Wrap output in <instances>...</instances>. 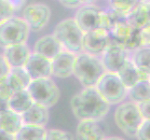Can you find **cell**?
Wrapping results in <instances>:
<instances>
[{
    "mask_svg": "<svg viewBox=\"0 0 150 140\" xmlns=\"http://www.w3.org/2000/svg\"><path fill=\"white\" fill-rule=\"evenodd\" d=\"M9 6H11V8L16 11V10H19L22 9L25 2H26V0H5Z\"/></svg>",
    "mask_w": 150,
    "mask_h": 140,
    "instance_id": "obj_34",
    "label": "cell"
},
{
    "mask_svg": "<svg viewBox=\"0 0 150 140\" xmlns=\"http://www.w3.org/2000/svg\"><path fill=\"white\" fill-rule=\"evenodd\" d=\"M111 42L110 35L107 31L98 28L85 32L82 38L83 53L93 56H100Z\"/></svg>",
    "mask_w": 150,
    "mask_h": 140,
    "instance_id": "obj_12",
    "label": "cell"
},
{
    "mask_svg": "<svg viewBox=\"0 0 150 140\" xmlns=\"http://www.w3.org/2000/svg\"><path fill=\"white\" fill-rule=\"evenodd\" d=\"M76 1L79 4V6H86V5H93V3L96 0H76Z\"/></svg>",
    "mask_w": 150,
    "mask_h": 140,
    "instance_id": "obj_38",
    "label": "cell"
},
{
    "mask_svg": "<svg viewBox=\"0 0 150 140\" xmlns=\"http://www.w3.org/2000/svg\"><path fill=\"white\" fill-rule=\"evenodd\" d=\"M117 75L127 89H130L141 80H149V75L144 74L137 69V67L132 64L130 59L121 67Z\"/></svg>",
    "mask_w": 150,
    "mask_h": 140,
    "instance_id": "obj_20",
    "label": "cell"
},
{
    "mask_svg": "<svg viewBox=\"0 0 150 140\" xmlns=\"http://www.w3.org/2000/svg\"><path fill=\"white\" fill-rule=\"evenodd\" d=\"M31 53L32 51H31L29 47L25 43H23L5 48L3 56L5 60L7 61L8 65L10 66V68L23 67Z\"/></svg>",
    "mask_w": 150,
    "mask_h": 140,
    "instance_id": "obj_15",
    "label": "cell"
},
{
    "mask_svg": "<svg viewBox=\"0 0 150 140\" xmlns=\"http://www.w3.org/2000/svg\"><path fill=\"white\" fill-rule=\"evenodd\" d=\"M33 99L31 98L28 91L21 90L12 93V95L8 99V108L12 111L22 114L26 111L33 105Z\"/></svg>",
    "mask_w": 150,
    "mask_h": 140,
    "instance_id": "obj_23",
    "label": "cell"
},
{
    "mask_svg": "<svg viewBox=\"0 0 150 140\" xmlns=\"http://www.w3.org/2000/svg\"><path fill=\"white\" fill-rule=\"evenodd\" d=\"M21 116L23 124L46 126L49 122L50 113L48 107L37 103H33V105Z\"/></svg>",
    "mask_w": 150,
    "mask_h": 140,
    "instance_id": "obj_18",
    "label": "cell"
},
{
    "mask_svg": "<svg viewBox=\"0 0 150 140\" xmlns=\"http://www.w3.org/2000/svg\"><path fill=\"white\" fill-rule=\"evenodd\" d=\"M76 140H103L106 136L97 121H79L76 132Z\"/></svg>",
    "mask_w": 150,
    "mask_h": 140,
    "instance_id": "obj_16",
    "label": "cell"
},
{
    "mask_svg": "<svg viewBox=\"0 0 150 140\" xmlns=\"http://www.w3.org/2000/svg\"><path fill=\"white\" fill-rule=\"evenodd\" d=\"M44 140H74L73 134L69 132L50 129L46 131Z\"/></svg>",
    "mask_w": 150,
    "mask_h": 140,
    "instance_id": "obj_28",
    "label": "cell"
},
{
    "mask_svg": "<svg viewBox=\"0 0 150 140\" xmlns=\"http://www.w3.org/2000/svg\"><path fill=\"white\" fill-rule=\"evenodd\" d=\"M105 72L102 60L98 56L86 53L76 54L73 74L85 88L95 87Z\"/></svg>",
    "mask_w": 150,
    "mask_h": 140,
    "instance_id": "obj_2",
    "label": "cell"
},
{
    "mask_svg": "<svg viewBox=\"0 0 150 140\" xmlns=\"http://www.w3.org/2000/svg\"><path fill=\"white\" fill-rule=\"evenodd\" d=\"M8 84L13 92L27 89L31 82V77L24 69V67H13L6 76Z\"/></svg>",
    "mask_w": 150,
    "mask_h": 140,
    "instance_id": "obj_21",
    "label": "cell"
},
{
    "mask_svg": "<svg viewBox=\"0 0 150 140\" xmlns=\"http://www.w3.org/2000/svg\"><path fill=\"white\" fill-rule=\"evenodd\" d=\"M21 114L6 109L0 112V129L11 134H16L19 129L23 125Z\"/></svg>",
    "mask_w": 150,
    "mask_h": 140,
    "instance_id": "obj_22",
    "label": "cell"
},
{
    "mask_svg": "<svg viewBox=\"0 0 150 140\" xmlns=\"http://www.w3.org/2000/svg\"><path fill=\"white\" fill-rule=\"evenodd\" d=\"M103 140H124V139L118 136H110V137H105Z\"/></svg>",
    "mask_w": 150,
    "mask_h": 140,
    "instance_id": "obj_39",
    "label": "cell"
},
{
    "mask_svg": "<svg viewBox=\"0 0 150 140\" xmlns=\"http://www.w3.org/2000/svg\"><path fill=\"white\" fill-rule=\"evenodd\" d=\"M8 109V100H5L0 98V112Z\"/></svg>",
    "mask_w": 150,
    "mask_h": 140,
    "instance_id": "obj_37",
    "label": "cell"
},
{
    "mask_svg": "<svg viewBox=\"0 0 150 140\" xmlns=\"http://www.w3.org/2000/svg\"><path fill=\"white\" fill-rule=\"evenodd\" d=\"M0 140H16V139H15V134H8L0 129Z\"/></svg>",
    "mask_w": 150,
    "mask_h": 140,
    "instance_id": "obj_36",
    "label": "cell"
},
{
    "mask_svg": "<svg viewBox=\"0 0 150 140\" xmlns=\"http://www.w3.org/2000/svg\"><path fill=\"white\" fill-rule=\"evenodd\" d=\"M132 59V64L141 72L149 75V47H140L133 50Z\"/></svg>",
    "mask_w": 150,
    "mask_h": 140,
    "instance_id": "obj_26",
    "label": "cell"
},
{
    "mask_svg": "<svg viewBox=\"0 0 150 140\" xmlns=\"http://www.w3.org/2000/svg\"><path fill=\"white\" fill-rule=\"evenodd\" d=\"M139 111L144 120H150V102L149 100L143 101L137 104Z\"/></svg>",
    "mask_w": 150,
    "mask_h": 140,
    "instance_id": "obj_31",
    "label": "cell"
},
{
    "mask_svg": "<svg viewBox=\"0 0 150 140\" xmlns=\"http://www.w3.org/2000/svg\"><path fill=\"white\" fill-rule=\"evenodd\" d=\"M45 126L23 124L15 134L16 140H44L46 134Z\"/></svg>",
    "mask_w": 150,
    "mask_h": 140,
    "instance_id": "obj_24",
    "label": "cell"
},
{
    "mask_svg": "<svg viewBox=\"0 0 150 140\" xmlns=\"http://www.w3.org/2000/svg\"><path fill=\"white\" fill-rule=\"evenodd\" d=\"M130 59L129 50L116 42H111L102 53V63L106 72L117 73Z\"/></svg>",
    "mask_w": 150,
    "mask_h": 140,
    "instance_id": "obj_11",
    "label": "cell"
},
{
    "mask_svg": "<svg viewBox=\"0 0 150 140\" xmlns=\"http://www.w3.org/2000/svg\"><path fill=\"white\" fill-rule=\"evenodd\" d=\"M34 103L46 107L56 105L60 98V90L50 77L32 80L27 89Z\"/></svg>",
    "mask_w": 150,
    "mask_h": 140,
    "instance_id": "obj_7",
    "label": "cell"
},
{
    "mask_svg": "<svg viewBox=\"0 0 150 140\" xmlns=\"http://www.w3.org/2000/svg\"><path fill=\"white\" fill-rule=\"evenodd\" d=\"M115 122L126 136L133 137L144 122V119L139 111L137 104L129 101L118 104L115 111Z\"/></svg>",
    "mask_w": 150,
    "mask_h": 140,
    "instance_id": "obj_6",
    "label": "cell"
},
{
    "mask_svg": "<svg viewBox=\"0 0 150 140\" xmlns=\"http://www.w3.org/2000/svg\"><path fill=\"white\" fill-rule=\"evenodd\" d=\"M97 92L110 106L118 105L126 99L128 89L116 73L105 72L95 86Z\"/></svg>",
    "mask_w": 150,
    "mask_h": 140,
    "instance_id": "obj_8",
    "label": "cell"
},
{
    "mask_svg": "<svg viewBox=\"0 0 150 140\" xmlns=\"http://www.w3.org/2000/svg\"><path fill=\"white\" fill-rule=\"evenodd\" d=\"M113 24L109 31L111 40L121 45L126 50H135L140 48V30L133 28L120 15L111 10Z\"/></svg>",
    "mask_w": 150,
    "mask_h": 140,
    "instance_id": "obj_5",
    "label": "cell"
},
{
    "mask_svg": "<svg viewBox=\"0 0 150 140\" xmlns=\"http://www.w3.org/2000/svg\"><path fill=\"white\" fill-rule=\"evenodd\" d=\"M146 1H149V0H146Z\"/></svg>",
    "mask_w": 150,
    "mask_h": 140,
    "instance_id": "obj_40",
    "label": "cell"
},
{
    "mask_svg": "<svg viewBox=\"0 0 150 140\" xmlns=\"http://www.w3.org/2000/svg\"><path fill=\"white\" fill-rule=\"evenodd\" d=\"M23 67L30 76L31 80L50 77L52 75L51 60L34 51L31 53Z\"/></svg>",
    "mask_w": 150,
    "mask_h": 140,
    "instance_id": "obj_13",
    "label": "cell"
},
{
    "mask_svg": "<svg viewBox=\"0 0 150 140\" xmlns=\"http://www.w3.org/2000/svg\"><path fill=\"white\" fill-rule=\"evenodd\" d=\"M76 54H74L63 50L57 54L55 57L51 59V70L52 75L60 77V79H65L73 75Z\"/></svg>",
    "mask_w": 150,
    "mask_h": 140,
    "instance_id": "obj_14",
    "label": "cell"
},
{
    "mask_svg": "<svg viewBox=\"0 0 150 140\" xmlns=\"http://www.w3.org/2000/svg\"><path fill=\"white\" fill-rule=\"evenodd\" d=\"M74 20L84 33L98 28L109 33L113 24L111 12L103 11L94 5H86L79 8Z\"/></svg>",
    "mask_w": 150,
    "mask_h": 140,
    "instance_id": "obj_3",
    "label": "cell"
},
{
    "mask_svg": "<svg viewBox=\"0 0 150 140\" xmlns=\"http://www.w3.org/2000/svg\"><path fill=\"white\" fill-rule=\"evenodd\" d=\"M84 32L76 24L74 19H65L56 25L53 36L63 49L74 54L83 53L82 38Z\"/></svg>",
    "mask_w": 150,
    "mask_h": 140,
    "instance_id": "obj_4",
    "label": "cell"
},
{
    "mask_svg": "<svg viewBox=\"0 0 150 140\" xmlns=\"http://www.w3.org/2000/svg\"><path fill=\"white\" fill-rule=\"evenodd\" d=\"M10 71V66L8 65L7 61L5 60L4 56L0 54V80L6 77Z\"/></svg>",
    "mask_w": 150,
    "mask_h": 140,
    "instance_id": "obj_32",
    "label": "cell"
},
{
    "mask_svg": "<svg viewBox=\"0 0 150 140\" xmlns=\"http://www.w3.org/2000/svg\"><path fill=\"white\" fill-rule=\"evenodd\" d=\"M74 115L79 121H97L109 112L110 105L100 95L95 87H86L71 99Z\"/></svg>",
    "mask_w": 150,
    "mask_h": 140,
    "instance_id": "obj_1",
    "label": "cell"
},
{
    "mask_svg": "<svg viewBox=\"0 0 150 140\" xmlns=\"http://www.w3.org/2000/svg\"><path fill=\"white\" fill-rule=\"evenodd\" d=\"M14 12L15 10L11 6H9L5 0H0V23L14 17Z\"/></svg>",
    "mask_w": 150,
    "mask_h": 140,
    "instance_id": "obj_29",
    "label": "cell"
},
{
    "mask_svg": "<svg viewBox=\"0 0 150 140\" xmlns=\"http://www.w3.org/2000/svg\"><path fill=\"white\" fill-rule=\"evenodd\" d=\"M150 83L149 80H141L134 84L130 89H128L127 96L133 103H140L143 101L149 100L150 97Z\"/></svg>",
    "mask_w": 150,
    "mask_h": 140,
    "instance_id": "obj_25",
    "label": "cell"
},
{
    "mask_svg": "<svg viewBox=\"0 0 150 140\" xmlns=\"http://www.w3.org/2000/svg\"><path fill=\"white\" fill-rule=\"evenodd\" d=\"M30 29L23 18L12 17L0 23V47L23 44L26 42Z\"/></svg>",
    "mask_w": 150,
    "mask_h": 140,
    "instance_id": "obj_9",
    "label": "cell"
},
{
    "mask_svg": "<svg viewBox=\"0 0 150 140\" xmlns=\"http://www.w3.org/2000/svg\"><path fill=\"white\" fill-rule=\"evenodd\" d=\"M63 50V47L53 35H46L35 43L33 51L51 60Z\"/></svg>",
    "mask_w": 150,
    "mask_h": 140,
    "instance_id": "obj_19",
    "label": "cell"
},
{
    "mask_svg": "<svg viewBox=\"0 0 150 140\" xmlns=\"http://www.w3.org/2000/svg\"><path fill=\"white\" fill-rule=\"evenodd\" d=\"M135 136L138 140H150V120H144L138 128Z\"/></svg>",
    "mask_w": 150,
    "mask_h": 140,
    "instance_id": "obj_30",
    "label": "cell"
},
{
    "mask_svg": "<svg viewBox=\"0 0 150 140\" xmlns=\"http://www.w3.org/2000/svg\"><path fill=\"white\" fill-rule=\"evenodd\" d=\"M61 4L68 9H79L80 8L79 4L77 3L76 0H59Z\"/></svg>",
    "mask_w": 150,
    "mask_h": 140,
    "instance_id": "obj_35",
    "label": "cell"
},
{
    "mask_svg": "<svg viewBox=\"0 0 150 140\" xmlns=\"http://www.w3.org/2000/svg\"><path fill=\"white\" fill-rule=\"evenodd\" d=\"M141 47H149V26L140 30Z\"/></svg>",
    "mask_w": 150,
    "mask_h": 140,
    "instance_id": "obj_33",
    "label": "cell"
},
{
    "mask_svg": "<svg viewBox=\"0 0 150 140\" xmlns=\"http://www.w3.org/2000/svg\"><path fill=\"white\" fill-rule=\"evenodd\" d=\"M125 19L129 24L138 30L149 26V1L141 0Z\"/></svg>",
    "mask_w": 150,
    "mask_h": 140,
    "instance_id": "obj_17",
    "label": "cell"
},
{
    "mask_svg": "<svg viewBox=\"0 0 150 140\" xmlns=\"http://www.w3.org/2000/svg\"><path fill=\"white\" fill-rule=\"evenodd\" d=\"M140 1L141 0H109V4L112 11L126 17Z\"/></svg>",
    "mask_w": 150,
    "mask_h": 140,
    "instance_id": "obj_27",
    "label": "cell"
},
{
    "mask_svg": "<svg viewBox=\"0 0 150 140\" xmlns=\"http://www.w3.org/2000/svg\"><path fill=\"white\" fill-rule=\"evenodd\" d=\"M23 20L28 24L30 31L38 32L48 24L51 11L49 6L42 3L30 4L23 9Z\"/></svg>",
    "mask_w": 150,
    "mask_h": 140,
    "instance_id": "obj_10",
    "label": "cell"
}]
</instances>
